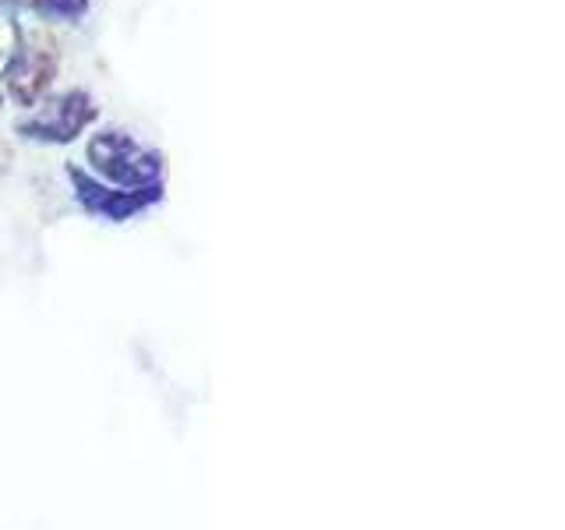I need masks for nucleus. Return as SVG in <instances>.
Returning <instances> with one entry per match:
<instances>
[{"mask_svg":"<svg viewBox=\"0 0 565 530\" xmlns=\"http://www.w3.org/2000/svg\"><path fill=\"white\" fill-rule=\"evenodd\" d=\"M88 159H93V167L106 177V181H114L120 188H146L159 173L152 156H146L135 141H128L124 135H114V131L99 135L93 146H88Z\"/></svg>","mask_w":565,"mask_h":530,"instance_id":"f257e3e1","label":"nucleus"}]
</instances>
